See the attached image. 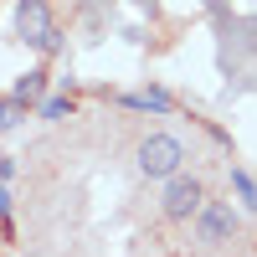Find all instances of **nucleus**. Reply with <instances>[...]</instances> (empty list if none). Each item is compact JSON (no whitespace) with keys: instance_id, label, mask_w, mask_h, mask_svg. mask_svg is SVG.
<instances>
[{"instance_id":"obj_1","label":"nucleus","mask_w":257,"mask_h":257,"mask_svg":"<svg viewBox=\"0 0 257 257\" xmlns=\"http://www.w3.org/2000/svg\"><path fill=\"white\" fill-rule=\"evenodd\" d=\"M134 165H139V175L144 180H175L180 170H185V144L175 134H144L139 149H134Z\"/></svg>"},{"instance_id":"obj_2","label":"nucleus","mask_w":257,"mask_h":257,"mask_svg":"<svg viewBox=\"0 0 257 257\" xmlns=\"http://www.w3.org/2000/svg\"><path fill=\"white\" fill-rule=\"evenodd\" d=\"M16 36L36 47L41 57L62 52V31H57V16H52V0H16Z\"/></svg>"},{"instance_id":"obj_3","label":"nucleus","mask_w":257,"mask_h":257,"mask_svg":"<svg viewBox=\"0 0 257 257\" xmlns=\"http://www.w3.org/2000/svg\"><path fill=\"white\" fill-rule=\"evenodd\" d=\"M201 206H206V185L196 175H175V180H165V201L160 211L170 221H190V216H201Z\"/></svg>"},{"instance_id":"obj_4","label":"nucleus","mask_w":257,"mask_h":257,"mask_svg":"<svg viewBox=\"0 0 257 257\" xmlns=\"http://www.w3.org/2000/svg\"><path fill=\"white\" fill-rule=\"evenodd\" d=\"M231 231H237V211L226 201H206L201 216H196V237L206 247H216V242H231Z\"/></svg>"},{"instance_id":"obj_5","label":"nucleus","mask_w":257,"mask_h":257,"mask_svg":"<svg viewBox=\"0 0 257 257\" xmlns=\"http://www.w3.org/2000/svg\"><path fill=\"white\" fill-rule=\"evenodd\" d=\"M123 108H139V113H170V93H165V88H149V93H123Z\"/></svg>"},{"instance_id":"obj_6","label":"nucleus","mask_w":257,"mask_h":257,"mask_svg":"<svg viewBox=\"0 0 257 257\" xmlns=\"http://www.w3.org/2000/svg\"><path fill=\"white\" fill-rule=\"evenodd\" d=\"M41 93H47V72L36 67V72H26V77L16 82V93H11V98H16V103H26V108H31V103H41Z\"/></svg>"},{"instance_id":"obj_7","label":"nucleus","mask_w":257,"mask_h":257,"mask_svg":"<svg viewBox=\"0 0 257 257\" xmlns=\"http://www.w3.org/2000/svg\"><path fill=\"white\" fill-rule=\"evenodd\" d=\"M231 190L242 196V211H257V180L247 175V170H231Z\"/></svg>"},{"instance_id":"obj_8","label":"nucleus","mask_w":257,"mask_h":257,"mask_svg":"<svg viewBox=\"0 0 257 257\" xmlns=\"http://www.w3.org/2000/svg\"><path fill=\"white\" fill-rule=\"evenodd\" d=\"M41 118H72V98L67 93H52V98H41Z\"/></svg>"},{"instance_id":"obj_9","label":"nucleus","mask_w":257,"mask_h":257,"mask_svg":"<svg viewBox=\"0 0 257 257\" xmlns=\"http://www.w3.org/2000/svg\"><path fill=\"white\" fill-rule=\"evenodd\" d=\"M11 175H16V160H11V155H0V185H6Z\"/></svg>"},{"instance_id":"obj_10","label":"nucleus","mask_w":257,"mask_h":257,"mask_svg":"<svg viewBox=\"0 0 257 257\" xmlns=\"http://www.w3.org/2000/svg\"><path fill=\"white\" fill-rule=\"evenodd\" d=\"M0 113H6V98H0Z\"/></svg>"}]
</instances>
